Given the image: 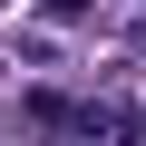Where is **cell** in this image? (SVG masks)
<instances>
[{"label":"cell","instance_id":"cell-1","mask_svg":"<svg viewBox=\"0 0 146 146\" xmlns=\"http://www.w3.org/2000/svg\"><path fill=\"white\" fill-rule=\"evenodd\" d=\"M20 107H29V127H39L49 146H98V136H107V107H88V98H68V88H29Z\"/></svg>","mask_w":146,"mask_h":146},{"label":"cell","instance_id":"cell-2","mask_svg":"<svg viewBox=\"0 0 146 146\" xmlns=\"http://www.w3.org/2000/svg\"><path fill=\"white\" fill-rule=\"evenodd\" d=\"M136 49H146V29H136Z\"/></svg>","mask_w":146,"mask_h":146}]
</instances>
